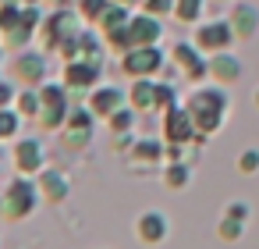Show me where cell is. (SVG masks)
<instances>
[{
    "label": "cell",
    "mask_w": 259,
    "mask_h": 249,
    "mask_svg": "<svg viewBox=\"0 0 259 249\" xmlns=\"http://www.w3.org/2000/svg\"><path fill=\"white\" fill-rule=\"evenodd\" d=\"M124 103H128V96H124L121 89H114V86H96V89L89 93V107H93V114L103 118V121H107L114 111H121Z\"/></svg>",
    "instance_id": "9a60e30c"
},
{
    "label": "cell",
    "mask_w": 259,
    "mask_h": 249,
    "mask_svg": "<svg viewBox=\"0 0 259 249\" xmlns=\"http://www.w3.org/2000/svg\"><path fill=\"white\" fill-rule=\"evenodd\" d=\"M110 0H78V15L89 18V22H100V15L107 11Z\"/></svg>",
    "instance_id": "f546056e"
},
{
    "label": "cell",
    "mask_w": 259,
    "mask_h": 249,
    "mask_svg": "<svg viewBox=\"0 0 259 249\" xmlns=\"http://www.w3.org/2000/svg\"><path fill=\"white\" fill-rule=\"evenodd\" d=\"M0 217H4V196H0Z\"/></svg>",
    "instance_id": "d590c367"
},
{
    "label": "cell",
    "mask_w": 259,
    "mask_h": 249,
    "mask_svg": "<svg viewBox=\"0 0 259 249\" xmlns=\"http://www.w3.org/2000/svg\"><path fill=\"white\" fill-rule=\"evenodd\" d=\"M15 167H18V174H39L43 167H47V157H43V146L36 143V139H22L18 146H15Z\"/></svg>",
    "instance_id": "5bb4252c"
},
{
    "label": "cell",
    "mask_w": 259,
    "mask_h": 249,
    "mask_svg": "<svg viewBox=\"0 0 259 249\" xmlns=\"http://www.w3.org/2000/svg\"><path fill=\"white\" fill-rule=\"evenodd\" d=\"M39 196H43L39 192V182L32 174H18L8 185V192H4V217L8 221H25L29 214H36Z\"/></svg>",
    "instance_id": "7a4b0ae2"
},
{
    "label": "cell",
    "mask_w": 259,
    "mask_h": 249,
    "mask_svg": "<svg viewBox=\"0 0 259 249\" xmlns=\"http://www.w3.org/2000/svg\"><path fill=\"white\" fill-rule=\"evenodd\" d=\"M163 182H167L170 189H185V185L192 182V167H188V160H167V167H163Z\"/></svg>",
    "instance_id": "603a6c76"
},
{
    "label": "cell",
    "mask_w": 259,
    "mask_h": 249,
    "mask_svg": "<svg viewBox=\"0 0 259 249\" xmlns=\"http://www.w3.org/2000/svg\"><path fill=\"white\" fill-rule=\"evenodd\" d=\"M117 4H128V8H135V4H139V0H117Z\"/></svg>",
    "instance_id": "e575fe53"
},
{
    "label": "cell",
    "mask_w": 259,
    "mask_h": 249,
    "mask_svg": "<svg viewBox=\"0 0 259 249\" xmlns=\"http://www.w3.org/2000/svg\"><path fill=\"white\" fill-rule=\"evenodd\" d=\"M255 107H259V93H255Z\"/></svg>",
    "instance_id": "74e56055"
},
{
    "label": "cell",
    "mask_w": 259,
    "mask_h": 249,
    "mask_svg": "<svg viewBox=\"0 0 259 249\" xmlns=\"http://www.w3.org/2000/svg\"><path fill=\"white\" fill-rule=\"evenodd\" d=\"M11 72L22 86H43L47 82V54L39 50H25L11 61Z\"/></svg>",
    "instance_id": "30bf717a"
},
{
    "label": "cell",
    "mask_w": 259,
    "mask_h": 249,
    "mask_svg": "<svg viewBox=\"0 0 259 249\" xmlns=\"http://www.w3.org/2000/svg\"><path fill=\"white\" fill-rule=\"evenodd\" d=\"M135 114H139V111H135L132 103H124V107H121V111H114L107 121H110V128L121 135V132H132V128H135Z\"/></svg>",
    "instance_id": "484cf974"
},
{
    "label": "cell",
    "mask_w": 259,
    "mask_h": 249,
    "mask_svg": "<svg viewBox=\"0 0 259 249\" xmlns=\"http://www.w3.org/2000/svg\"><path fill=\"white\" fill-rule=\"evenodd\" d=\"M0 36H4V32H0Z\"/></svg>",
    "instance_id": "f35d334b"
},
{
    "label": "cell",
    "mask_w": 259,
    "mask_h": 249,
    "mask_svg": "<svg viewBox=\"0 0 259 249\" xmlns=\"http://www.w3.org/2000/svg\"><path fill=\"white\" fill-rule=\"evenodd\" d=\"M224 214H227V217H234V221H245V224L252 221V206H248L245 199H231V203L224 206Z\"/></svg>",
    "instance_id": "4dcf8cb0"
},
{
    "label": "cell",
    "mask_w": 259,
    "mask_h": 249,
    "mask_svg": "<svg viewBox=\"0 0 259 249\" xmlns=\"http://www.w3.org/2000/svg\"><path fill=\"white\" fill-rule=\"evenodd\" d=\"M199 128H195V121H192V114H188V107H170V111H163V139L167 143H195L199 135H195Z\"/></svg>",
    "instance_id": "9c48e42d"
},
{
    "label": "cell",
    "mask_w": 259,
    "mask_h": 249,
    "mask_svg": "<svg viewBox=\"0 0 259 249\" xmlns=\"http://www.w3.org/2000/svg\"><path fill=\"white\" fill-rule=\"evenodd\" d=\"M36 182H39L43 199H50V203H64V199H68V192H71L68 178H64L61 171H54V167H43V171L36 174Z\"/></svg>",
    "instance_id": "e0dca14e"
},
{
    "label": "cell",
    "mask_w": 259,
    "mask_h": 249,
    "mask_svg": "<svg viewBox=\"0 0 259 249\" xmlns=\"http://www.w3.org/2000/svg\"><path fill=\"white\" fill-rule=\"evenodd\" d=\"M227 18H231V25H234V32H238V40H252V36H255V29H259V11H255L252 4H234V11H231Z\"/></svg>",
    "instance_id": "ac0fdd59"
},
{
    "label": "cell",
    "mask_w": 259,
    "mask_h": 249,
    "mask_svg": "<svg viewBox=\"0 0 259 249\" xmlns=\"http://www.w3.org/2000/svg\"><path fill=\"white\" fill-rule=\"evenodd\" d=\"M167 231H170V224H167V217H163L160 210H146V214H139V221H135V235H139V242H146V245H160V242L167 238Z\"/></svg>",
    "instance_id": "4fadbf2b"
},
{
    "label": "cell",
    "mask_w": 259,
    "mask_h": 249,
    "mask_svg": "<svg viewBox=\"0 0 259 249\" xmlns=\"http://www.w3.org/2000/svg\"><path fill=\"white\" fill-rule=\"evenodd\" d=\"M174 18L185 22V25H195L202 18V0H178V4H174Z\"/></svg>",
    "instance_id": "d4e9b609"
},
{
    "label": "cell",
    "mask_w": 259,
    "mask_h": 249,
    "mask_svg": "<svg viewBox=\"0 0 259 249\" xmlns=\"http://www.w3.org/2000/svg\"><path fill=\"white\" fill-rule=\"evenodd\" d=\"M178 107V89L170 82H156V111H170Z\"/></svg>",
    "instance_id": "f1b7e54d"
},
{
    "label": "cell",
    "mask_w": 259,
    "mask_h": 249,
    "mask_svg": "<svg viewBox=\"0 0 259 249\" xmlns=\"http://www.w3.org/2000/svg\"><path fill=\"white\" fill-rule=\"evenodd\" d=\"M128 22H132V15H128V4H117V0H110L107 4V11L100 15V32L103 36H110V32H121V29H128Z\"/></svg>",
    "instance_id": "ffe728a7"
},
{
    "label": "cell",
    "mask_w": 259,
    "mask_h": 249,
    "mask_svg": "<svg viewBox=\"0 0 259 249\" xmlns=\"http://www.w3.org/2000/svg\"><path fill=\"white\" fill-rule=\"evenodd\" d=\"M39 100H43V111H39V128H64L68 125V114H71V89L61 82V86H54V82H43L39 86Z\"/></svg>",
    "instance_id": "3957f363"
},
{
    "label": "cell",
    "mask_w": 259,
    "mask_h": 249,
    "mask_svg": "<svg viewBox=\"0 0 259 249\" xmlns=\"http://www.w3.org/2000/svg\"><path fill=\"white\" fill-rule=\"evenodd\" d=\"M209 75H213L220 86H234V82L241 79V61H238L234 54H227V50L209 54Z\"/></svg>",
    "instance_id": "2e32d148"
},
{
    "label": "cell",
    "mask_w": 259,
    "mask_h": 249,
    "mask_svg": "<svg viewBox=\"0 0 259 249\" xmlns=\"http://www.w3.org/2000/svg\"><path fill=\"white\" fill-rule=\"evenodd\" d=\"M238 171H241V174H255V171H259V150H245V153L238 157Z\"/></svg>",
    "instance_id": "1f68e13d"
},
{
    "label": "cell",
    "mask_w": 259,
    "mask_h": 249,
    "mask_svg": "<svg viewBox=\"0 0 259 249\" xmlns=\"http://www.w3.org/2000/svg\"><path fill=\"white\" fill-rule=\"evenodd\" d=\"M15 96H18V93H15V86H11V82H4V79H0V107H8V103H11Z\"/></svg>",
    "instance_id": "836d02e7"
},
{
    "label": "cell",
    "mask_w": 259,
    "mask_h": 249,
    "mask_svg": "<svg viewBox=\"0 0 259 249\" xmlns=\"http://www.w3.org/2000/svg\"><path fill=\"white\" fill-rule=\"evenodd\" d=\"M61 139H64L68 150H85L93 143V128H71V125H64L61 128Z\"/></svg>",
    "instance_id": "cb8c5ba5"
},
{
    "label": "cell",
    "mask_w": 259,
    "mask_h": 249,
    "mask_svg": "<svg viewBox=\"0 0 259 249\" xmlns=\"http://www.w3.org/2000/svg\"><path fill=\"white\" fill-rule=\"evenodd\" d=\"M135 160H142V164H156V160H163V153H167V143H160V139H135V146L128 150Z\"/></svg>",
    "instance_id": "44dd1931"
},
{
    "label": "cell",
    "mask_w": 259,
    "mask_h": 249,
    "mask_svg": "<svg viewBox=\"0 0 259 249\" xmlns=\"http://www.w3.org/2000/svg\"><path fill=\"white\" fill-rule=\"evenodd\" d=\"M217 235L224 238V242H238L241 235H245V221H234V217H220V224H217Z\"/></svg>",
    "instance_id": "4316f807"
},
{
    "label": "cell",
    "mask_w": 259,
    "mask_h": 249,
    "mask_svg": "<svg viewBox=\"0 0 259 249\" xmlns=\"http://www.w3.org/2000/svg\"><path fill=\"white\" fill-rule=\"evenodd\" d=\"M170 61L181 64V72H185L192 82L209 75V61H202V50H199L195 43H174V47H170Z\"/></svg>",
    "instance_id": "7c38bea8"
},
{
    "label": "cell",
    "mask_w": 259,
    "mask_h": 249,
    "mask_svg": "<svg viewBox=\"0 0 259 249\" xmlns=\"http://www.w3.org/2000/svg\"><path fill=\"white\" fill-rule=\"evenodd\" d=\"M39 25H43L39 8H36V4H22L18 18H15V22L4 29V40H8L11 47H25V43H32V36L39 32Z\"/></svg>",
    "instance_id": "ba28073f"
},
{
    "label": "cell",
    "mask_w": 259,
    "mask_h": 249,
    "mask_svg": "<svg viewBox=\"0 0 259 249\" xmlns=\"http://www.w3.org/2000/svg\"><path fill=\"white\" fill-rule=\"evenodd\" d=\"M174 4L178 0H142V8L149 15H174Z\"/></svg>",
    "instance_id": "d6a6232c"
},
{
    "label": "cell",
    "mask_w": 259,
    "mask_h": 249,
    "mask_svg": "<svg viewBox=\"0 0 259 249\" xmlns=\"http://www.w3.org/2000/svg\"><path fill=\"white\" fill-rule=\"evenodd\" d=\"M238 40V32H234V25H231V18L224 22V18H217V22H202L199 29H195V47L202 50V54H220V50H231V43Z\"/></svg>",
    "instance_id": "52a82bcc"
},
{
    "label": "cell",
    "mask_w": 259,
    "mask_h": 249,
    "mask_svg": "<svg viewBox=\"0 0 259 249\" xmlns=\"http://www.w3.org/2000/svg\"><path fill=\"white\" fill-rule=\"evenodd\" d=\"M128 103H132L139 114L156 111V82H153V79H135V86H132V93H128Z\"/></svg>",
    "instance_id": "d6986e66"
},
{
    "label": "cell",
    "mask_w": 259,
    "mask_h": 249,
    "mask_svg": "<svg viewBox=\"0 0 259 249\" xmlns=\"http://www.w3.org/2000/svg\"><path fill=\"white\" fill-rule=\"evenodd\" d=\"M18 125H22V114H18V111L0 107V139H11V135H18Z\"/></svg>",
    "instance_id": "83f0119b"
},
{
    "label": "cell",
    "mask_w": 259,
    "mask_h": 249,
    "mask_svg": "<svg viewBox=\"0 0 259 249\" xmlns=\"http://www.w3.org/2000/svg\"><path fill=\"white\" fill-rule=\"evenodd\" d=\"M160 68H163V50L156 43L153 47H132L121 54V72L132 79H153Z\"/></svg>",
    "instance_id": "5b68a950"
},
{
    "label": "cell",
    "mask_w": 259,
    "mask_h": 249,
    "mask_svg": "<svg viewBox=\"0 0 259 249\" xmlns=\"http://www.w3.org/2000/svg\"><path fill=\"white\" fill-rule=\"evenodd\" d=\"M15 111H18L22 118L36 121V118H39V111H43V100H39V93H36L32 86H22V93L15 96Z\"/></svg>",
    "instance_id": "7402d4cb"
},
{
    "label": "cell",
    "mask_w": 259,
    "mask_h": 249,
    "mask_svg": "<svg viewBox=\"0 0 259 249\" xmlns=\"http://www.w3.org/2000/svg\"><path fill=\"white\" fill-rule=\"evenodd\" d=\"M163 40V25H160V18L156 15H132V22H128V43L132 47H153V43H160Z\"/></svg>",
    "instance_id": "8fae6325"
},
{
    "label": "cell",
    "mask_w": 259,
    "mask_h": 249,
    "mask_svg": "<svg viewBox=\"0 0 259 249\" xmlns=\"http://www.w3.org/2000/svg\"><path fill=\"white\" fill-rule=\"evenodd\" d=\"M18 4H39V0H18Z\"/></svg>",
    "instance_id": "8d00e7d4"
},
{
    "label": "cell",
    "mask_w": 259,
    "mask_h": 249,
    "mask_svg": "<svg viewBox=\"0 0 259 249\" xmlns=\"http://www.w3.org/2000/svg\"><path fill=\"white\" fill-rule=\"evenodd\" d=\"M39 32H43V47H47V50H61V43H68L71 36L82 32V29H78V15H75L71 8H57L54 15H43Z\"/></svg>",
    "instance_id": "277c9868"
},
{
    "label": "cell",
    "mask_w": 259,
    "mask_h": 249,
    "mask_svg": "<svg viewBox=\"0 0 259 249\" xmlns=\"http://www.w3.org/2000/svg\"><path fill=\"white\" fill-rule=\"evenodd\" d=\"M185 107H188L195 128H199L202 135H213V132L220 128L224 114H227V93H224V86L217 82V86H209V89H195Z\"/></svg>",
    "instance_id": "6da1fadb"
},
{
    "label": "cell",
    "mask_w": 259,
    "mask_h": 249,
    "mask_svg": "<svg viewBox=\"0 0 259 249\" xmlns=\"http://www.w3.org/2000/svg\"><path fill=\"white\" fill-rule=\"evenodd\" d=\"M103 79V68L100 61H89V57H75V61H64V86L71 89V96H85L89 89H96Z\"/></svg>",
    "instance_id": "8992f818"
}]
</instances>
